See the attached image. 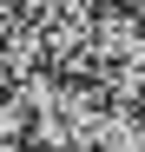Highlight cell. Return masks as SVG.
Segmentation results:
<instances>
[{"label": "cell", "instance_id": "1", "mask_svg": "<svg viewBox=\"0 0 145 152\" xmlns=\"http://www.w3.org/2000/svg\"><path fill=\"white\" fill-rule=\"evenodd\" d=\"M106 0H20V13L46 33V53L53 66H79L86 60V40H92V13Z\"/></svg>", "mask_w": 145, "mask_h": 152}, {"label": "cell", "instance_id": "3", "mask_svg": "<svg viewBox=\"0 0 145 152\" xmlns=\"http://www.w3.org/2000/svg\"><path fill=\"white\" fill-rule=\"evenodd\" d=\"M99 152H145V113L112 99L106 106V126H99Z\"/></svg>", "mask_w": 145, "mask_h": 152}, {"label": "cell", "instance_id": "2", "mask_svg": "<svg viewBox=\"0 0 145 152\" xmlns=\"http://www.w3.org/2000/svg\"><path fill=\"white\" fill-rule=\"evenodd\" d=\"M53 53H46V33L33 27L27 13H13L7 27H0V73L7 80H27V73H46Z\"/></svg>", "mask_w": 145, "mask_h": 152}]
</instances>
